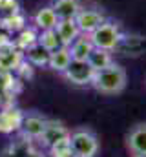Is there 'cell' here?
Here are the masks:
<instances>
[{"instance_id": "6", "label": "cell", "mask_w": 146, "mask_h": 157, "mask_svg": "<svg viewBox=\"0 0 146 157\" xmlns=\"http://www.w3.org/2000/svg\"><path fill=\"white\" fill-rule=\"evenodd\" d=\"M70 135V130L64 126V122H60V121H57V119H48L46 121V126H44V130H42V133H40V137L36 139L44 148H49V146H53L57 141H60V139H66Z\"/></svg>"}, {"instance_id": "9", "label": "cell", "mask_w": 146, "mask_h": 157, "mask_svg": "<svg viewBox=\"0 0 146 157\" xmlns=\"http://www.w3.org/2000/svg\"><path fill=\"white\" fill-rule=\"evenodd\" d=\"M59 24V18L49 6H42L40 9H36V13L33 15V26H35L38 31H46V29H55Z\"/></svg>"}, {"instance_id": "13", "label": "cell", "mask_w": 146, "mask_h": 157, "mask_svg": "<svg viewBox=\"0 0 146 157\" xmlns=\"http://www.w3.org/2000/svg\"><path fill=\"white\" fill-rule=\"evenodd\" d=\"M24 60V53L18 51L13 46H4L0 48V68L2 70H15L20 66Z\"/></svg>"}, {"instance_id": "20", "label": "cell", "mask_w": 146, "mask_h": 157, "mask_svg": "<svg viewBox=\"0 0 146 157\" xmlns=\"http://www.w3.org/2000/svg\"><path fill=\"white\" fill-rule=\"evenodd\" d=\"M57 157H77L75 154H73V150L70 148V150H66V152H62L60 155H57Z\"/></svg>"}, {"instance_id": "15", "label": "cell", "mask_w": 146, "mask_h": 157, "mask_svg": "<svg viewBox=\"0 0 146 157\" xmlns=\"http://www.w3.org/2000/svg\"><path fill=\"white\" fill-rule=\"evenodd\" d=\"M113 62H115V60H113V55H111V51L99 49V48H95V49L90 53V57H88V64L93 68V71L104 70V68L111 66Z\"/></svg>"}, {"instance_id": "18", "label": "cell", "mask_w": 146, "mask_h": 157, "mask_svg": "<svg viewBox=\"0 0 146 157\" xmlns=\"http://www.w3.org/2000/svg\"><path fill=\"white\" fill-rule=\"evenodd\" d=\"M20 119H22V113L17 112V110H13V112H0V132L18 130Z\"/></svg>"}, {"instance_id": "21", "label": "cell", "mask_w": 146, "mask_h": 157, "mask_svg": "<svg viewBox=\"0 0 146 157\" xmlns=\"http://www.w3.org/2000/svg\"><path fill=\"white\" fill-rule=\"evenodd\" d=\"M144 88H146V77H144Z\"/></svg>"}, {"instance_id": "19", "label": "cell", "mask_w": 146, "mask_h": 157, "mask_svg": "<svg viewBox=\"0 0 146 157\" xmlns=\"http://www.w3.org/2000/svg\"><path fill=\"white\" fill-rule=\"evenodd\" d=\"M36 40H38V35H36L35 31L29 28H26V29H22V33H20V37H18V40H17V44L20 46V48H24V51L29 48V46H33V44H36Z\"/></svg>"}, {"instance_id": "12", "label": "cell", "mask_w": 146, "mask_h": 157, "mask_svg": "<svg viewBox=\"0 0 146 157\" xmlns=\"http://www.w3.org/2000/svg\"><path fill=\"white\" fill-rule=\"evenodd\" d=\"M70 62H71L70 48H68V46H60L59 49H55V51L49 53V62H48V66H49L53 71L62 73V71L70 66Z\"/></svg>"}, {"instance_id": "1", "label": "cell", "mask_w": 146, "mask_h": 157, "mask_svg": "<svg viewBox=\"0 0 146 157\" xmlns=\"http://www.w3.org/2000/svg\"><path fill=\"white\" fill-rule=\"evenodd\" d=\"M90 86L99 95L115 97V95H121L126 90V86H128V73H126V70L121 64L113 62L108 68L95 71Z\"/></svg>"}, {"instance_id": "17", "label": "cell", "mask_w": 146, "mask_h": 157, "mask_svg": "<svg viewBox=\"0 0 146 157\" xmlns=\"http://www.w3.org/2000/svg\"><path fill=\"white\" fill-rule=\"evenodd\" d=\"M42 48H46L49 53L51 51H55V49H59L60 46H64L62 44V40L59 37V33L55 31V29H46V31H40L38 33V40H36Z\"/></svg>"}, {"instance_id": "16", "label": "cell", "mask_w": 146, "mask_h": 157, "mask_svg": "<svg viewBox=\"0 0 146 157\" xmlns=\"http://www.w3.org/2000/svg\"><path fill=\"white\" fill-rule=\"evenodd\" d=\"M24 55H26L28 62H31L33 66H48V62H49V51L46 48H42L38 42L29 46L24 51Z\"/></svg>"}, {"instance_id": "5", "label": "cell", "mask_w": 146, "mask_h": 157, "mask_svg": "<svg viewBox=\"0 0 146 157\" xmlns=\"http://www.w3.org/2000/svg\"><path fill=\"white\" fill-rule=\"evenodd\" d=\"M60 75L66 78L70 84H73V86L84 88V86H90L91 84V78L95 75V71L88 64V60H75V59H71L70 66Z\"/></svg>"}, {"instance_id": "14", "label": "cell", "mask_w": 146, "mask_h": 157, "mask_svg": "<svg viewBox=\"0 0 146 157\" xmlns=\"http://www.w3.org/2000/svg\"><path fill=\"white\" fill-rule=\"evenodd\" d=\"M55 31L59 33V37H60V40H62V44H64V46H70L73 40L80 35V31H79L77 24H75V18L59 20V24H57Z\"/></svg>"}, {"instance_id": "10", "label": "cell", "mask_w": 146, "mask_h": 157, "mask_svg": "<svg viewBox=\"0 0 146 157\" xmlns=\"http://www.w3.org/2000/svg\"><path fill=\"white\" fill-rule=\"evenodd\" d=\"M68 48H70L71 59H75V60H88L90 53L95 49V46L91 44L90 37H88V35H82V33L73 40Z\"/></svg>"}, {"instance_id": "3", "label": "cell", "mask_w": 146, "mask_h": 157, "mask_svg": "<svg viewBox=\"0 0 146 157\" xmlns=\"http://www.w3.org/2000/svg\"><path fill=\"white\" fill-rule=\"evenodd\" d=\"M88 37L91 40V44L99 49H106V51H115L119 42L122 39V31L119 28L117 22H111V20H104L99 28H95L91 33H88Z\"/></svg>"}, {"instance_id": "2", "label": "cell", "mask_w": 146, "mask_h": 157, "mask_svg": "<svg viewBox=\"0 0 146 157\" xmlns=\"http://www.w3.org/2000/svg\"><path fill=\"white\" fill-rule=\"evenodd\" d=\"M70 146L77 157H97L101 152V139L90 126H77L70 130Z\"/></svg>"}, {"instance_id": "11", "label": "cell", "mask_w": 146, "mask_h": 157, "mask_svg": "<svg viewBox=\"0 0 146 157\" xmlns=\"http://www.w3.org/2000/svg\"><path fill=\"white\" fill-rule=\"evenodd\" d=\"M55 15L59 20H68V18H75L77 13L82 9L79 0H53L51 4Z\"/></svg>"}, {"instance_id": "8", "label": "cell", "mask_w": 146, "mask_h": 157, "mask_svg": "<svg viewBox=\"0 0 146 157\" xmlns=\"http://www.w3.org/2000/svg\"><path fill=\"white\" fill-rule=\"evenodd\" d=\"M106 20V17L99 11V9H80L75 17V24L79 28V31L82 35L91 33L95 28H99L102 22Z\"/></svg>"}, {"instance_id": "4", "label": "cell", "mask_w": 146, "mask_h": 157, "mask_svg": "<svg viewBox=\"0 0 146 157\" xmlns=\"http://www.w3.org/2000/svg\"><path fill=\"white\" fill-rule=\"evenodd\" d=\"M124 150L130 157H146V121L130 126L124 135Z\"/></svg>"}, {"instance_id": "7", "label": "cell", "mask_w": 146, "mask_h": 157, "mask_svg": "<svg viewBox=\"0 0 146 157\" xmlns=\"http://www.w3.org/2000/svg\"><path fill=\"white\" fill-rule=\"evenodd\" d=\"M46 121L48 117H44L40 112H28V113H22V119H20V126L18 130L22 132L24 137L28 139H38L44 126H46Z\"/></svg>"}]
</instances>
